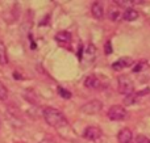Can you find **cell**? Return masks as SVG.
<instances>
[{"instance_id":"6","label":"cell","mask_w":150,"mask_h":143,"mask_svg":"<svg viewBox=\"0 0 150 143\" xmlns=\"http://www.w3.org/2000/svg\"><path fill=\"white\" fill-rule=\"evenodd\" d=\"M83 137L88 141H98V139L101 138V130L96 126H88L83 131Z\"/></svg>"},{"instance_id":"10","label":"cell","mask_w":150,"mask_h":143,"mask_svg":"<svg viewBox=\"0 0 150 143\" xmlns=\"http://www.w3.org/2000/svg\"><path fill=\"white\" fill-rule=\"evenodd\" d=\"M84 86L87 87V88H91V89H98V88H100V87H101V83H100V80H99L96 76L90 75V76H87V78H86Z\"/></svg>"},{"instance_id":"3","label":"cell","mask_w":150,"mask_h":143,"mask_svg":"<svg viewBox=\"0 0 150 143\" xmlns=\"http://www.w3.org/2000/svg\"><path fill=\"white\" fill-rule=\"evenodd\" d=\"M128 117V112L125 110L124 107H120V105H115L111 107L108 110V118L112 121H124Z\"/></svg>"},{"instance_id":"1","label":"cell","mask_w":150,"mask_h":143,"mask_svg":"<svg viewBox=\"0 0 150 143\" xmlns=\"http://www.w3.org/2000/svg\"><path fill=\"white\" fill-rule=\"evenodd\" d=\"M42 116H44V120L46 121V123L50 125L52 128L61 129L67 126V120L63 116V113L55 109V108H45L44 112H42Z\"/></svg>"},{"instance_id":"20","label":"cell","mask_w":150,"mask_h":143,"mask_svg":"<svg viewBox=\"0 0 150 143\" xmlns=\"http://www.w3.org/2000/svg\"><path fill=\"white\" fill-rule=\"evenodd\" d=\"M112 53V46H111V42H107L105 43V54H111Z\"/></svg>"},{"instance_id":"11","label":"cell","mask_w":150,"mask_h":143,"mask_svg":"<svg viewBox=\"0 0 150 143\" xmlns=\"http://www.w3.org/2000/svg\"><path fill=\"white\" fill-rule=\"evenodd\" d=\"M55 41L61 42V43H69L71 41V33L66 30L59 32V33L55 34Z\"/></svg>"},{"instance_id":"13","label":"cell","mask_w":150,"mask_h":143,"mask_svg":"<svg viewBox=\"0 0 150 143\" xmlns=\"http://www.w3.org/2000/svg\"><path fill=\"white\" fill-rule=\"evenodd\" d=\"M8 63V55H7V49L3 42H0V64H7Z\"/></svg>"},{"instance_id":"5","label":"cell","mask_w":150,"mask_h":143,"mask_svg":"<svg viewBox=\"0 0 150 143\" xmlns=\"http://www.w3.org/2000/svg\"><path fill=\"white\" fill-rule=\"evenodd\" d=\"M95 58H96V47L93 46V45H88L84 49V51H83V55H82V58H80V60H82L83 63L90 64V63H92L93 60H95Z\"/></svg>"},{"instance_id":"14","label":"cell","mask_w":150,"mask_h":143,"mask_svg":"<svg viewBox=\"0 0 150 143\" xmlns=\"http://www.w3.org/2000/svg\"><path fill=\"white\" fill-rule=\"evenodd\" d=\"M141 1H132V0H117L115 1V4L119 5V7H122V8H127V9H130L133 4H140Z\"/></svg>"},{"instance_id":"21","label":"cell","mask_w":150,"mask_h":143,"mask_svg":"<svg viewBox=\"0 0 150 143\" xmlns=\"http://www.w3.org/2000/svg\"><path fill=\"white\" fill-rule=\"evenodd\" d=\"M142 67H144V64L142 63H138L137 64V67H134V70H133V72H138L140 70H142Z\"/></svg>"},{"instance_id":"9","label":"cell","mask_w":150,"mask_h":143,"mask_svg":"<svg viewBox=\"0 0 150 143\" xmlns=\"http://www.w3.org/2000/svg\"><path fill=\"white\" fill-rule=\"evenodd\" d=\"M91 12H92V16L98 20H101L104 16V7L100 1H95L91 7Z\"/></svg>"},{"instance_id":"17","label":"cell","mask_w":150,"mask_h":143,"mask_svg":"<svg viewBox=\"0 0 150 143\" xmlns=\"http://www.w3.org/2000/svg\"><path fill=\"white\" fill-rule=\"evenodd\" d=\"M8 99V89L3 83H0V100H7Z\"/></svg>"},{"instance_id":"4","label":"cell","mask_w":150,"mask_h":143,"mask_svg":"<svg viewBox=\"0 0 150 143\" xmlns=\"http://www.w3.org/2000/svg\"><path fill=\"white\" fill-rule=\"evenodd\" d=\"M101 108H103V104L99 100H92V101L87 102L86 105H83L80 108V110L83 113H86V114H96L98 112L101 110Z\"/></svg>"},{"instance_id":"15","label":"cell","mask_w":150,"mask_h":143,"mask_svg":"<svg viewBox=\"0 0 150 143\" xmlns=\"http://www.w3.org/2000/svg\"><path fill=\"white\" fill-rule=\"evenodd\" d=\"M108 16L112 21H117L120 17H121V12H120V9H117V8H111Z\"/></svg>"},{"instance_id":"12","label":"cell","mask_w":150,"mask_h":143,"mask_svg":"<svg viewBox=\"0 0 150 143\" xmlns=\"http://www.w3.org/2000/svg\"><path fill=\"white\" fill-rule=\"evenodd\" d=\"M122 18H124L125 21H134L138 18V12L136 9H127L124 12V15H122Z\"/></svg>"},{"instance_id":"7","label":"cell","mask_w":150,"mask_h":143,"mask_svg":"<svg viewBox=\"0 0 150 143\" xmlns=\"http://www.w3.org/2000/svg\"><path fill=\"white\" fill-rule=\"evenodd\" d=\"M132 63L133 62H132V59H130L129 57H124V58H120V59H117L116 62L112 64V68H113V70H116V71H119V70H122V68L129 67Z\"/></svg>"},{"instance_id":"2","label":"cell","mask_w":150,"mask_h":143,"mask_svg":"<svg viewBox=\"0 0 150 143\" xmlns=\"http://www.w3.org/2000/svg\"><path fill=\"white\" fill-rule=\"evenodd\" d=\"M134 91V84H133L132 79L127 75H121L119 78V92L125 96H129Z\"/></svg>"},{"instance_id":"19","label":"cell","mask_w":150,"mask_h":143,"mask_svg":"<svg viewBox=\"0 0 150 143\" xmlns=\"http://www.w3.org/2000/svg\"><path fill=\"white\" fill-rule=\"evenodd\" d=\"M136 143H150V139L146 138L145 135H138L136 139Z\"/></svg>"},{"instance_id":"8","label":"cell","mask_w":150,"mask_h":143,"mask_svg":"<svg viewBox=\"0 0 150 143\" xmlns=\"http://www.w3.org/2000/svg\"><path fill=\"white\" fill-rule=\"evenodd\" d=\"M117 141L119 143H132L133 141V134L129 129H122L119 134H117Z\"/></svg>"},{"instance_id":"18","label":"cell","mask_w":150,"mask_h":143,"mask_svg":"<svg viewBox=\"0 0 150 143\" xmlns=\"http://www.w3.org/2000/svg\"><path fill=\"white\" fill-rule=\"evenodd\" d=\"M58 93H59L61 97H63V99H70L71 97V93L67 91V89L62 88V87H58Z\"/></svg>"},{"instance_id":"16","label":"cell","mask_w":150,"mask_h":143,"mask_svg":"<svg viewBox=\"0 0 150 143\" xmlns=\"http://www.w3.org/2000/svg\"><path fill=\"white\" fill-rule=\"evenodd\" d=\"M138 99H140V97H138V95L133 92V93H130L129 96L125 97L124 102H125V105H133V104H136V102H137Z\"/></svg>"}]
</instances>
